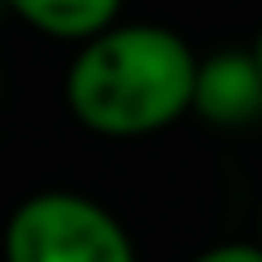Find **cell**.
<instances>
[{"label": "cell", "mask_w": 262, "mask_h": 262, "mask_svg": "<svg viewBox=\"0 0 262 262\" xmlns=\"http://www.w3.org/2000/svg\"><path fill=\"white\" fill-rule=\"evenodd\" d=\"M201 57L158 22H114L88 39L66 70V105L96 136L136 140L192 110Z\"/></svg>", "instance_id": "1"}, {"label": "cell", "mask_w": 262, "mask_h": 262, "mask_svg": "<svg viewBox=\"0 0 262 262\" xmlns=\"http://www.w3.org/2000/svg\"><path fill=\"white\" fill-rule=\"evenodd\" d=\"M5 262H136L127 227L83 192L27 196L5 223Z\"/></svg>", "instance_id": "2"}, {"label": "cell", "mask_w": 262, "mask_h": 262, "mask_svg": "<svg viewBox=\"0 0 262 262\" xmlns=\"http://www.w3.org/2000/svg\"><path fill=\"white\" fill-rule=\"evenodd\" d=\"M192 114H201L210 127L227 131L262 118V75L249 48H219V53L201 57Z\"/></svg>", "instance_id": "3"}, {"label": "cell", "mask_w": 262, "mask_h": 262, "mask_svg": "<svg viewBox=\"0 0 262 262\" xmlns=\"http://www.w3.org/2000/svg\"><path fill=\"white\" fill-rule=\"evenodd\" d=\"M9 5L35 31L57 39H79V44L110 31L122 9V0H9Z\"/></svg>", "instance_id": "4"}, {"label": "cell", "mask_w": 262, "mask_h": 262, "mask_svg": "<svg viewBox=\"0 0 262 262\" xmlns=\"http://www.w3.org/2000/svg\"><path fill=\"white\" fill-rule=\"evenodd\" d=\"M192 262H262V245L258 241H227V245L196 253Z\"/></svg>", "instance_id": "5"}, {"label": "cell", "mask_w": 262, "mask_h": 262, "mask_svg": "<svg viewBox=\"0 0 262 262\" xmlns=\"http://www.w3.org/2000/svg\"><path fill=\"white\" fill-rule=\"evenodd\" d=\"M249 53H253V61H258V75H262V27H258V35H253Z\"/></svg>", "instance_id": "6"}, {"label": "cell", "mask_w": 262, "mask_h": 262, "mask_svg": "<svg viewBox=\"0 0 262 262\" xmlns=\"http://www.w3.org/2000/svg\"><path fill=\"white\" fill-rule=\"evenodd\" d=\"M258 245H262V206H258Z\"/></svg>", "instance_id": "7"}]
</instances>
